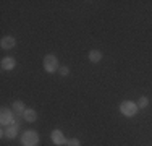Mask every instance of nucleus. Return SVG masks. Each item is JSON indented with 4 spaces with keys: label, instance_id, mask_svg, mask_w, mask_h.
Returning a JSON list of instances; mask_svg holds the SVG:
<instances>
[{
    "label": "nucleus",
    "instance_id": "obj_1",
    "mask_svg": "<svg viewBox=\"0 0 152 146\" xmlns=\"http://www.w3.org/2000/svg\"><path fill=\"white\" fill-rule=\"evenodd\" d=\"M39 145V133L36 130H26L21 136V146H37Z\"/></svg>",
    "mask_w": 152,
    "mask_h": 146
},
{
    "label": "nucleus",
    "instance_id": "obj_2",
    "mask_svg": "<svg viewBox=\"0 0 152 146\" xmlns=\"http://www.w3.org/2000/svg\"><path fill=\"white\" fill-rule=\"evenodd\" d=\"M137 109H139L137 104L133 101H123L120 104V112L125 117H134L137 114Z\"/></svg>",
    "mask_w": 152,
    "mask_h": 146
},
{
    "label": "nucleus",
    "instance_id": "obj_3",
    "mask_svg": "<svg viewBox=\"0 0 152 146\" xmlns=\"http://www.w3.org/2000/svg\"><path fill=\"white\" fill-rule=\"evenodd\" d=\"M58 58H57L53 54H47L44 57V70L47 73H55L58 70Z\"/></svg>",
    "mask_w": 152,
    "mask_h": 146
},
{
    "label": "nucleus",
    "instance_id": "obj_4",
    "mask_svg": "<svg viewBox=\"0 0 152 146\" xmlns=\"http://www.w3.org/2000/svg\"><path fill=\"white\" fill-rule=\"evenodd\" d=\"M15 120H16V115L12 109L3 107L2 111H0V123H2V127L12 125V123H15Z\"/></svg>",
    "mask_w": 152,
    "mask_h": 146
},
{
    "label": "nucleus",
    "instance_id": "obj_5",
    "mask_svg": "<svg viewBox=\"0 0 152 146\" xmlns=\"http://www.w3.org/2000/svg\"><path fill=\"white\" fill-rule=\"evenodd\" d=\"M18 130H20V117H16L15 123L8 125L7 128H2V136H7V138H10V140H13V138H16Z\"/></svg>",
    "mask_w": 152,
    "mask_h": 146
},
{
    "label": "nucleus",
    "instance_id": "obj_6",
    "mask_svg": "<svg viewBox=\"0 0 152 146\" xmlns=\"http://www.w3.org/2000/svg\"><path fill=\"white\" fill-rule=\"evenodd\" d=\"M50 138H52V141L55 145H58V146H63V145H66V141H68V138H65V135H63V131L58 130V128H55L50 133Z\"/></svg>",
    "mask_w": 152,
    "mask_h": 146
},
{
    "label": "nucleus",
    "instance_id": "obj_7",
    "mask_svg": "<svg viewBox=\"0 0 152 146\" xmlns=\"http://www.w3.org/2000/svg\"><path fill=\"white\" fill-rule=\"evenodd\" d=\"M15 46H16V39L13 38V36H3V38L0 39V47H2L3 50L13 49Z\"/></svg>",
    "mask_w": 152,
    "mask_h": 146
},
{
    "label": "nucleus",
    "instance_id": "obj_8",
    "mask_svg": "<svg viewBox=\"0 0 152 146\" xmlns=\"http://www.w3.org/2000/svg\"><path fill=\"white\" fill-rule=\"evenodd\" d=\"M0 67H2V70L10 72L16 67V60L13 57H3L2 60H0Z\"/></svg>",
    "mask_w": 152,
    "mask_h": 146
},
{
    "label": "nucleus",
    "instance_id": "obj_9",
    "mask_svg": "<svg viewBox=\"0 0 152 146\" xmlns=\"http://www.w3.org/2000/svg\"><path fill=\"white\" fill-rule=\"evenodd\" d=\"M26 105H24V102L23 101H15L12 104V111L15 112V115L16 117H23V114H24V111H26Z\"/></svg>",
    "mask_w": 152,
    "mask_h": 146
},
{
    "label": "nucleus",
    "instance_id": "obj_10",
    "mask_svg": "<svg viewBox=\"0 0 152 146\" xmlns=\"http://www.w3.org/2000/svg\"><path fill=\"white\" fill-rule=\"evenodd\" d=\"M23 119L26 120V122L32 123V122H36V120H37V112H36L34 109H26V111H24V114H23Z\"/></svg>",
    "mask_w": 152,
    "mask_h": 146
},
{
    "label": "nucleus",
    "instance_id": "obj_11",
    "mask_svg": "<svg viewBox=\"0 0 152 146\" xmlns=\"http://www.w3.org/2000/svg\"><path fill=\"white\" fill-rule=\"evenodd\" d=\"M88 58L92 62V63H99V62L102 60V52H100V50H96V49H92V50H89V54H88Z\"/></svg>",
    "mask_w": 152,
    "mask_h": 146
},
{
    "label": "nucleus",
    "instance_id": "obj_12",
    "mask_svg": "<svg viewBox=\"0 0 152 146\" xmlns=\"http://www.w3.org/2000/svg\"><path fill=\"white\" fill-rule=\"evenodd\" d=\"M136 104H137V107H139V109H146L147 105H149V99H147L146 96H142V97H139V101H137Z\"/></svg>",
    "mask_w": 152,
    "mask_h": 146
},
{
    "label": "nucleus",
    "instance_id": "obj_13",
    "mask_svg": "<svg viewBox=\"0 0 152 146\" xmlns=\"http://www.w3.org/2000/svg\"><path fill=\"white\" fill-rule=\"evenodd\" d=\"M66 145L68 146H81V141H79L78 138H68Z\"/></svg>",
    "mask_w": 152,
    "mask_h": 146
},
{
    "label": "nucleus",
    "instance_id": "obj_14",
    "mask_svg": "<svg viewBox=\"0 0 152 146\" xmlns=\"http://www.w3.org/2000/svg\"><path fill=\"white\" fill-rule=\"evenodd\" d=\"M58 72H60V75H61V76H68V75H70V68L65 67V65H63L61 68H58Z\"/></svg>",
    "mask_w": 152,
    "mask_h": 146
}]
</instances>
